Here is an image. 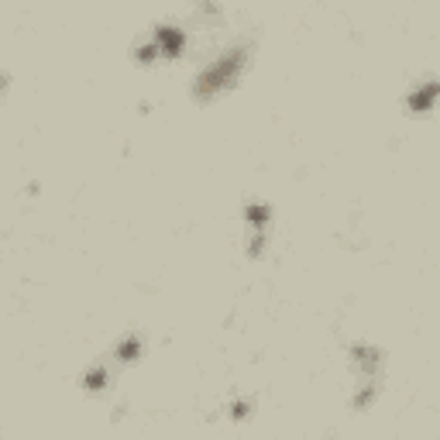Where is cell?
Masks as SVG:
<instances>
[{"label":"cell","instance_id":"cell-1","mask_svg":"<svg viewBox=\"0 0 440 440\" xmlns=\"http://www.w3.org/2000/svg\"><path fill=\"white\" fill-rule=\"evenodd\" d=\"M245 48H237V52H227V56H220V62H213L210 69H203L200 79H196V86H193V93L200 96V100H210L213 93H220V90H227L230 83L237 79L241 73V66H245Z\"/></svg>","mask_w":440,"mask_h":440},{"label":"cell","instance_id":"cell-2","mask_svg":"<svg viewBox=\"0 0 440 440\" xmlns=\"http://www.w3.org/2000/svg\"><path fill=\"white\" fill-rule=\"evenodd\" d=\"M440 96V83H430V86H423V90H416V93L409 96V111H416V114H423V111H430V103Z\"/></svg>","mask_w":440,"mask_h":440},{"label":"cell","instance_id":"cell-3","mask_svg":"<svg viewBox=\"0 0 440 440\" xmlns=\"http://www.w3.org/2000/svg\"><path fill=\"white\" fill-rule=\"evenodd\" d=\"M138 351H141V341H138V337H128L124 344L117 347V358H121V362H131V358H138Z\"/></svg>","mask_w":440,"mask_h":440}]
</instances>
